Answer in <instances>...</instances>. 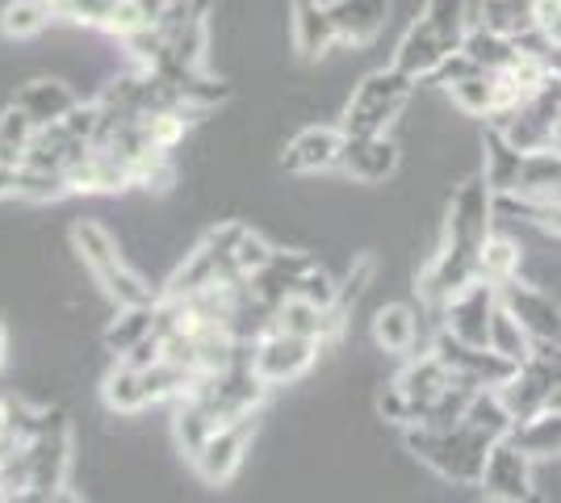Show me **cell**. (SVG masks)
Returning <instances> with one entry per match:
<instances>
[{
    "label": "cell",
    "mask_w": 561,
    "mask_h": 503,
    "mask_svg": "<svg viewBox=\"0 0 561 503\" xmlns=\"http://www.w3.org/2000/svg\"><path fill=\"white\" fill-rule=\"evenodd\" d=\"M494 190L486 185V176H466L453 197H448V218L445 236L436 243V252L427 256V264L415 277L423 307H445L457 289H466L469 282L482 277V248L494 231Z\"/></svg>",
    "instance_id": "obj_1"
},
{
    "label": "cell",
    "mask_w": 561,
    "mask_h": 503,
    "mask_svg": "<svg viewBox=\"0 0 561 503\" xmlns=\"http://www.w3.org/2000/svg\"><path fill=\"white\" fill-rule=\"evenodd\" d=\"M469 25H473L469 0H423V9L415 13V22L407 25L394 50V68H402L415 80H432L448 55L466 47Z\"/></svg>",
    "instance_id": "obj_2"
},
{
    "label": "cell",
    "mask_w": 561,
    "mask_h": 503,
    "mask_svg": "<svg viewBox=\"0 0 561 503\" xmlns=\"http://www.w3.org/2000/svg\"><path fill=\"white\" fill-rule=\"evenodd\" d=\"M407 432V449L420 457L423 466L436 475V479L453 482V487H478L482 470H486V454H491L494 436L482 432L478 424H453V428H423L411 424Z\"/></svg>",
    "instance_id": "obj_3"
},
{
    "label": "cell",
    "mask_w": 561,
    "mask_h": 503,
    "mask_svg": "<svg viewBox=\"0 0 561 503\" xmlns=\"http://www.w3.org/2000/svg\"><path fill=\"white\" fill-rule=\"evenodd\" d=\"M415 76H407L402 68H377L369 72L356 89H352L348 105H344V135H390V126L402 118V110L415 96Z\"/></svg>",
    "instance_id": "obj_4"
},
{
    "label": "cell",
    "mask_w": 561,
    "mask_h": 503,
    "mask_svg": "<svg viewBox=\"0 0 561 503\" xmlns=\"http://www.w3.org/2000/svg\"><path fill=\"white\" fill-rule=\"evenodd\" d=\"M448 382H453V369H448L432 348H423L420 357L407 361V365L398 369L394 382L377 395V415L398 424V428H411V424L423 420V411L445 395Z\"/></svg>",
    "instance_id": "obj_5"
},
{
    "label": "cell",
    "mask_w": 561,
    "mask_h": 503,
    "mask_svg": "<svg viewBox=\"0 0 561 503\" xmlns=\"http://www.w3.org/2000/svg\"><path fill=\"white\" fill-rule=\"evenodd\" d=\"M561 122V72H549L545 84L528 101H519L515 110L494 114L486 126H499L519 151H540V147H553Z\"/></svg>",
    "instance_id": "obj_6"
},
{
    "label": "cell",
    "mask_w": 561,
    "mask_h": 503,
    "mask_svg": "<svg viewBox=\"0 0 561 503\" xmlns=\"http://www.w3.org/2000/svg\"><path fill=\"white\" fill-rule=\"evenodd\" d=\"M494 307H499V282L478 277L466 289H457L445 307H436V328H445L466 344H491Z\"/></svg>",
    "instance_id": "obj_7"
},
{
    "label": "cell",
    "mask_w": 561,
    "mask_h": 503,
    "mask_svg": "<svg viewBox=\"0 0 561 503\" xmlns=\"http://www.w3.org/2000/svg\"><path fill=\"white\" fill-rule=\"evenodd\" d=\"M427 348L453 369V378H461V382H469V386H503L515 369H519L515 361H507L503 353H494L491 344H466V340H457V335L445 332V328L432 332V344H427Z\"/></svg>",
    "instance_id": "obj_8"
},
{
    "label": "cell",
    "mask_w": 561,
    "mask_h": 503,
    "mask_svg": "<svg viewBox=\"0 0 561 503\" xmlns=\"http://www.w3.org/2000/svg\"><path fill=\"white\" fill-rule=\"evenodd\" d=\"M252 436H256V411L243 415V420H231V424H218V428L210 432V441L188 457L193 470H197V479L210 482V487L231 482L234 475H239L248 449H252Z\"/></svg>",
    "instance_id": "obj_9"
},
{
    "label": "cell",
    "mask_w": 561,
    "mask_h": 503,
    "mask_svg": "<svg viewBox=\"0 0 561 503\" xmlns=\"http://www.w3.org/2000/svg\"><path fill=\"white\" fill-rule=\"evenodd\" d=\"M533 457L515 445L512 436H499L486 454V470H482V495L494 503H528L537 500V482H533Z\"/></svg>",
    "instance_id": "obj_10"
},
{
    "label": "cell",
    "mask_w": 561,
    "mask_h": 503,
    "mask_svg": "<svg viewBox=\"0 0 561 503\" xmlns=\"http://www.w3.org/2000/svg\"><path fill=\"white\" fill-rule=\"evenodd\" d=\"M328 344H319V340H306V335H294V332H264L256 340V357H252V369H256L260 378L268 386H285V382H298L306 369L319 361Z\"/></svg>",
    "instance_id": "obj_11"
},
{
    "label": "cell",
    "mask_w": 561,
    "mask_h": 503,
    "mask_svg": "<svg viewBox=\"0 0 561 503\" xmlns=\"http://www.w3.org/2000/svg\"><path fill=\"white\" fill-rule=\"evenodd\" d=\"M499 302L533 332V340H561V302L533 282H524L519 273L499 282Z\"/></svg>",
    "instance_id": "obj_12"
},
{
    "label": "cell",
    "mask_w": 561,
    "mask_h": 503,
    "mask_svg": "<svg viewBox=\"0 0 561 503\" xmlns=\"http://www.w3.org/2000/svg\"><path fill=\"white\" fill-rule=\"evenodd\" d=\"M344 126H306L298 130L285 156H280V168L285 172H298V176H314V172H340V156H344Z\"/></svg>",
    "instance_id": "obj_13"
},
{
    "label": "cell",
    "mask_w": 561,
    "mask_h": 503,
    "mask_svg": "<svg viewBox=\"0 0 561 503\" xmlns=\"http://www.w3.org/2000/svg\"><path fill=\"white\" fill-rule=\"evenodd\" d=\"M340 172L352 176L356 185H381L398 172V144L390 135H348Z\"/></svg>",
    "instance_id": "obj_14"
},
{
    "label": "cell",
    "mask_w": 561,
    "mask_h": 503,
    "mask_svg": "<svg viewBox=\"0 0 561 503\" xmlns=\"http://www.w3.org/2000/svg\"><path fill=\"white\" fill-rule=\"evenodd\" d=\"M328 13L344 47H365L390 22V0H328Z\"/></svg>",
    "instance_id": "obj_15"
},
{
    "label": "cell",
    "mask_w": 561,
    "mask_h": 503,
    "mask_svg": "<svg viewBox=\"0 0 561 503\" xmlns=\"http://www.w3.org/2000/svg\"><path fill=\"white\" fill-rule=\"evenodd\" d=\"M289 30H294V50L302 59H323L340 38L331 25L328 0H289Z\"/></svg>",
    "instance_id": "obj_16"
},
{
    "label": "cell",
    "mask_w": 561,
    "mask_h": 503,
    "mask_svg": "<svg viewBox=\"0 0 561 503\" xmlns=\"http://www.w3.org/2000/svg\"><path fill=\"white\" fill-rule=\"evenodd\" d=\"M76 101H80V96L71 93L64 80H50V76H38V80H30V84H22V89L13 93V105H22L34 126L64 122Z\"/></svg>",
    "instance_id": "obj_17"
},
{
    "label": "cell",
    "mask_w": 561,
    "mask_h": 503,
    "mask_svg": "<svg viewBox=\"0 0 561 503\" xmlns=\"http://www.w3.org/2000/svg\"><path fill=\"white\" fill-rule=\"evenodd\" d=\"M314 256L310 252H302V248H277L273 252V261L264 264L260 273H252V289H256L264 302H273L277 307L280 298H289V289H294V282L302 277L306 268H314Z\"/></svg>",
    "instance_id": "obj_18"
},
{
    "label": "cell",
    "mask_w": 561,
    "mask_h": 503,
    "mask_svg": "<svg viewBox=\"0 0 561 503\" xmlns=\"http://www.w3.org/2000/svg\"><path fill=\"white\" fill-rule=\"evenodd\" d=\"M482 151H486V160H482V176H486V185H491L499 197L519 190V164H524V151H519V147H515L499 126H486V135H482Z\"/></svg>",
    "instance_id": "obj_19"
},
{
    "label": "cell",
    "mask_w": 561,
    "mask_h": 503,
    "mask_svg": "<svg viewBox=\"0 0 561 503\" xmlns=\"http://www.w3.org/2000/svg\"><path fill=\"white\" fill-rule=\"evenodd\" d=\"M374 340L381 353H394L407 357L415 353V340H420V311L407 307V302H390L374 315Z\"/></svg>",
    "instance_id": "obj_20"
},
{
    "label": "cell",
    "mask_w": 561,
    "mask_h": 503,
    "mask_svg": "<svg viewBox=\"0 0 561 503\" xmlns=\"http://www.w3.org/2000/svg\"><path fill=\"white\" fill-rule=\"evenodd\" d=\"M101 399L114 415H139L142 408H151L147 399V386H142V369L126 365V361H114V369L105 374V386H101Z\"/></svg>",
    "instance_id": "obj_21"
},
{
    "label": "cell",
    "mask_w": 561,
    "mask_h": 503,
    "mask_svg": "<svg viewBox=\"0 0 561 503\" xmlns=\"http://www.w3.org/2000/svg\"><path fill=\"white\" fill-rule=\"evenodd\" d=\"M512 441L533 457V461H549L561 454V411L545 408L528 420H519L512 428Z\"/></svg>",
    "instance_id": "obj_22"
},
{
    "label": "cell",
    "mask_w": 561,
    "mask_h": 503,
    "mask_svg": "<svg viewBox=\"0 0 561 503\" xmlns=\"http://www.w3.org/2000/svg\"><path fill=\"white\" fill-rule=\"evenodd\" d=\"M445 93L453 96V105H457L461 114H469V118L491 122L494 114H499V84H494V72H486V68L453 80Z\"/></svg>",
    "instance_id": "obj_23"
},
{
    "label": "cell",
    "mask_w": 561,
    "mask_h": 503,
    "mask_svg": "<svg viewBox=\"0 0 561 503\" xmlns=\"http://www.w3.org/2000/svg\"><path fill=\"white\" fill-rule=\"evenodd\" d=\"M478 64V68H486V72H499V68H512L515 59H519V43L507 38V34H499L491 25L473 22L466 34V47H461Z\"/></svg>",
    "instance_id": "obj_24"
},
{
    "label": "cell",
    "mask_w": 561,
    "mask_h": 503,
    "mask_svg": "<svg viewBox=\"0 0 561 503\" xmlns=\"http://www.w3.org/2000/svg\"><path fill=\"white\" fill-rule=\"evenodd\" d=\"M519 197H553L561 193V151L558 147H540V151H524L519 164Z\"/></svg>",
    "instance_id": "obj_25"
},
{
    "label": "cell",
    "mask_w": 561,
    "mask_h": 503,
    "mask_svg": "<svg viewBox=\"0 0 561 503\" xmlns=\"http://www.w3.org/2000/svg\"><path fill=\"white\" fill-rule=\"evenodd\" d=\"M156 332V302L151 307H117V319L101 332V344L105 353H114V361L122 353H130L142 335Z\"/></svg>",
    "instance_id": "obj_26"
},
{
    "label": "cell",
    "mask_w": 561,
    "mask_h": 503,
    "mask_svg": "<svg viewBox=\"0 0 561 503\" xmlns=\"http://www.w3.org/2000/svg\"><path fill=\"white\" fill-rule=\"evenodd\" d=\"M478 22L507 34V38H519L524 30L540 25V0H482Z\"/></svg>",
    "instance_id": "obj_27"
},
{
    "label": "cell",
    "mask_w": 561,
    "mask_h": 503,
    "mask_svg": "<svg viewBox=\"0 0 561 503\" xmlns=\"http://www.w3.org/2000/svg\"><path fill=\"white\" fill-rule=\"evenodd\" d=\"M218 428V420H214L210 411L202 408L197 399H176V415H172V436H176V449L185 457H193L206 441H210V432Z\"/></svg>",
    "instance_id": "obj_28"
},
{
    "label": "cell",
    "mask_w": 561,
    "mask_h": 503,
    "mask_svg": "<svg viewBox=\"0 0 561 503\" xmlns=\"http://www.w3.org/2000/svg\"><path fill=\"white\" fill-rule=\"evenodd\" d=\"M494 206L499 210H512V215H519L524 222H533L537 231H545V236H553V240H561V193H553V197H519V193H494Z\"/></svg>",
    "instance_id": "obj_29"
},
{
    "label": "cell",
    "mask_w": 561,
    "mask_h": 503,
    "mask_svg": "<svg viewBox=\"0 0 561 503\" xmlns=\"http://www.w3.org/2000/svg\"><path fill=\"white\" fill-rule=\"evenodd\" d=\"M50 18H55V13H50L47 0H9V4L0 9V34L25 43V38H38L50 25Z\"/></svg>",
    "instance_id": "obj_30"
},
{
    "label": "cell",
    "mask_w": 561,
    "mask_h": 503,
    "mask_svg": "<svg viewBox=\"0 0 561 503\" xmlns=\"http://www.w3.org/2000/svg\"><path fill=\"white\" fill-rule=\"evenodd\" d=\"M466 420L478 424L482 432H491L494 441H499V436H512V428H515V411L507 408V399H503L499 386H482V390L473 395Z\"/></svg>",
    "instance_id": "obj_31"
},
{
    "label": "cell",
    "mask_w": 561,
    "mask_h": 503,
    "mask_svg": "<svg viewBox=\"0 0 561 503\" xmlns=\"http://www.w3.org/2000/svg\"><path fill=\"white\" fill-rule=\"evenodd\" d=\"M533 344H537L533 332H528V328H524V323H519V319L499 302V307H494V319H491V348L494 353H503L507 361L524 365V361L533 357Z\"/></svg>",
    "instance_id": "obj_32"
},
{
    "label": "cell",
    "mask_w": 561,
    "mask_h": 503,
    "mask_svg": "<svg viewBox=\"0 0 561 503\" xmlns=\"http://www.w3.org/2000/svg\"><path fill=\"white\" fill-rule=\"evenodd\" d=\"M34 122H30V114H25L22 105H4L0 110V164H22L25 151H30V144H34Z\"/></svg>",
    "instance_id": "obj_33"
},
{
    "label": "cell",
    "mask_w": 561,
    "mask_h": 503,
    "mask_svg": "<svg viewBox=\"0 0 561 503\" xmlns=\"http://www.w3.org/2000/svg\"><path fill=\"white\" fill-rule=\"evenodd\" d=\"M478 390H482V386H469V382H461V378H453V382L445 386V395H440L432 408L423 411L420 424H423V428H453V424H461Z\"/></svg>",
    "instance_id": "obj_34"
},
{
    "label": "cell",
    "mask_w": 561,
    "mask_h": 503,
    "mask_svg": "<svg viewBox=\"0 0 561 503\" xmlns=\"http://www.w3.org/2000/svg\"><path fill=\"white\" fill-rule=\"evenodd\" d=\"M68 172H47V168H25L22 164V181H18V202H30V206H47V202H59L68 197Z\"/></svg>",
    "instance_id": "obj_35"
},
{
    "label": "cell",
    "mask_w": 561,
    "mask_h": 503,
    "mask_svg": "<svg viewBox=\"0 0 561 503\" xmlns=\"http://www.w3.org/2000/svg\"><path fill=\"white\" fill-rule=\"evenodd\" d=\"M519 261H524V252H519V243L512 236H503V231H491V240L482 248V277H491V282H507L519 273Z\"/></svg>",
    "instance_id": "obj_36"
},
{
    "label": "cell",
    "mask_w": 561,
    "mask_h": 503,
    "mask_svg": "<svg viewBox=\"0 0 561 503\" xmlns=\"http://www.w3.org/2000/svg\"><path fill=\"white\" fill-rule=\"evenodd\" d=\"M273 252H277V248L264 240L260 231H252V227H248V231H243V240L234 243V268H239L243 277H252V273H260L264 264L273 261Z\"/></svg>",
    "instance_id": "obj_37"
},
{
    "label": "cell",
    "mask_w": 561,
    "mask_h": 503,
    "mask_svg": "<svg viewBox=\"0 0 561 503\" xmlns=\"http://www.w3.org/2000/svg\"><path fill=\"white\" fill-rule=\"evenodd\" d=\"M374 273H377V261L369 256V252H365V256H356V264L348 268V277L340 282V302H335V307H344V311H348L352 302L365 294V286L374 282Z\"/></svg>",
    "instance_id": "obj_38"
},
{
    "label": "cell",
    "mask_w": 561,
    "mask_h": 503,
    "mask_svg": "<svg viewBox=\"0 0 561 503\" xmlns=\"http://www.w3.org/2000/svg\"><path fill=\"white\" fill-rule=\"evenodd\" d=\"M114 4L117 0H71V9H68V18L71 22H80V25H105V18L114 13Z\"/></svg>",
    "instance_id": "obj_39"
},
{
    "label": "cell",
    "mask_w": 561,
    "mask_h": 503,
    "mask_svg": "<svg viewBox=\"0 0 561 503\" xmlns=\"http://www.w3.org/2000/svg\"><path fill=\"white\" fill-rule=\"evenodd\" d=\"M18 181H22V164H0V202L18 197Z\"/></svg>",
    "instance_id": "obj_40"
},
{
    "label": "cell",
    "mask_w": 561,
    "mask_h": 503,
    "mask_svg": "<svg viewBox=\"0 0 561 503\" xmlns=\"http://www.w3.org/2000/svg\"><path fill=\"white\" fill-rule=\"evenodd\" d=\"M9 357V332H4V323H0V365Z\"/></svg>",
    "instance_id": "obj_41"
},
{
    "label": "cell",
    "mask_w": 561,
    "mask_h": 503,
    "mask_svg": "<svg viewBox=\"0 0 561 503\" xmlns=\"http://www.w3.org/2000/svg\"><path fill=\"white\" fill-rule=\"evenodd\" d=\"M549 408H553V411H561V382L553 386V395H549Z\"/></svg>",
    "instance_id": "obj_42"
},
{
    "label": "cell",
    "mask_w": 561,
    "mask_h": 503,
    "mask_svg": "<svg viewBox=\"0 0 561 503\" xmlns=\"http://www.w3.org/2000/svg\"><path fill=\"white\" fill-rule=\"evenodd\" d=\"M553 147H558V151H561V126H558V135H553Z\"/></svg>",
    "instance_id": "obj_43"
}]
</instances>
